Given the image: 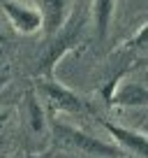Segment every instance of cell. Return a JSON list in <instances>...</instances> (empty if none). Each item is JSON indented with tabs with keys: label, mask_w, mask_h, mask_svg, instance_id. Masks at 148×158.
Returning <instances> with one entry per match:
<instances>
[{
	"label": "cell",
	"mask_w": 148,
	"mask_h": 158,
	"mask_svg": "<svg viewBox=\"0 0 148 158\" xmlns=\"http://www.w3.org/2000/svg\"><path fill=\"white\" fill-rule=\"evenodd\" d=\"M84 26L86 23H84V19H81L79 14L69 16V21H63V26L56 30V37L51 40V44L46 47V54L42 56V60H40V72L42 74H51L53 65L58 63L69 49H74V47L81 42V37H84Z\"/></svg>",
	"instance_id": "1"
},
{
	"label": "cell",
	"mask_w": 148,
	"mask_h": 158,
	"mask_svg": "<svg viewBox=\"0 0 148 158\" xmlns=\"http://www.w3.org/2000/svg\"><path fill=\"white\" fill-rule=\"evenodd\" d=\"M53 135L63 144L79 149V151H84V153H90V156H102V158H120L123 156V151L116 149L114 144H107V142H102V139H95V137H90V135H86L84 130L69 128V126H63V123L53 126Z\"/></svg>",
	"instance_id": "2"
},
{
	"label": "cell",
	"mask_w": 148,
	"mask_h": 158,
	"mask_svg": "<svg viewBox=\"0 0 148 158\" xmlns=\"http://www.w3.org/2000/svg\"><path fill=\"white\" fill-rule=\"evenodd\" d=\"M2 12L10 19L12 28L19 30L21 35H33L40 28H44V16L42 7L23 0H2Z\"/></svg>",
	"instance_id": "3"
},
{
	"label": "cell",
	"mask_w": 148,
	"mask_h": 158,
	"mask_svg": "<svg viewBox=\"0 0 148 158\" xmlns=\"http://www.w3.org/2000/svg\"><path fill=\"white\" fill-rule=\"evenodd\" d=\"M37 91L42 93V98L56 109V112H81L84 102H81L79 95H74L69 89H65L63 84L53 81V79H40L37 81Z\"/></svg>",
	"instance_id": "4"
},
{
	"label": "cell",
	"mask_w": 148,
	"mask_h": 158,
	"mask_svg": "<svg viewBox=\"0 0 148 158\" xmlns=\"http://www.w3.org/2000/svg\"><path fill=\"white\" fill-rule=\"evenodd\" d=\"M99 123H102V128L116 139V144H120L123 149H127L130 153H134V156H139V158H146V153H148L146 133H137V130L120 128V126L111 123V121H107V118H99Z\"/></svg>",
	"instance_id": "5"
},
{
	"label": "cell",
	"mask_w": 148,
	"mask_h": 158,
	"mask_svg": "<svg viewBox=\"0 0 148 158\" xmlns=\"http://www.w3.org/2000/svg\"><path fill=\"white\" fill-rule=\"evenodd\" d=\"M109 105H120V107H143L148 105V91L139 81H125L116 89V93H109Z\"/></svg>",
	"instance_id": "6"
},
{
	"label": "cell",
	"mask_w": 148,
	"mask_h": 158,
	"mask_svg": "<svg viewBox=\"0 0 148 158\" xmlns=\"http://www.w3.org/2000/svg\"><path fill=\"white\" fill-rule=\"evenodd\" d=\"M114 10H116V0H95L93 2V19H95V28H97L99 37H107L111 19H114Z\"/></svg>",
	"instance_id": "7"
},
{
	"label": "cell",
	"mask_w": 148,
	"mask_h": 158,
	"mask_svg": "<svg viewBox=\"0 0 148 158\" xmlns=\"http://www.w3.org/2000/svg\"><path fill=\"white\" fill-rule=\"evenodd\" d=\"M65 12H67V0H44L42 16H44V28L49 33H56L63 26Z\"/></svg>",
	"instance_id": "8"
},
{
	"label": "cell",
	"mask_w": 148,
	"mask_h": 158,
	"mask_svg": "<svg viewBox=\"0 0 148 158\" xmlns=\"http://www.w3.org/2000/svg\"><path fill=\"white\" fill-rule=\"evenodd\" d=\"M25 107H28V118H30L33 130L42 133V130H44V112H42L37 98H35V91H28V95H25Z\"/></svg>",
	"instance_id": "9"
},
{
	"label": "cell",
	"mask_w": 148,
	"mask_h": 158,
	"mask_svg": "<svg viewBox=\"0 0 148 158\" xmlns=\"http://www.w3.org/2000/svg\"><path fill=\"white\" fill-rule=\"evenodd\" d=\"M146 28H148V26H141V28H139V33H137V37L130 40V44H127V47H137V49H143V47H146Z\"/></svg>",
	"instance_id": "10"
},
{
	"label": "cell",
	"mask_w": 148,
	"mask_h": 158,
	"mask_svg": "<svg viewBox=\"0 0 148 158\" xmlns=\"http://www.w3.org/2000/svg\"><path fill=\"white\" fill-rule=\"evenodd\" d=\"M10 81V68H0V89Z\"/></svg>",
	"instance_id": "11"
},
{
	"label": "cell",
	"mask_w": 148,
	"mask_h": 158,
	"mask_svg": "<svg viewBox=\"0 0 148 158\" xmlns=\"http://www.w3.org/2000/svg\"><path fill=\"white\" fill-rule=\"evenodd\" d=\"M7 118H10V112H0V133H2V128H5V123H7Z\"/></svg>",
	"instance_id": "12"
},
{
	"label": "cell",
	"mask_w": 148,
	"mask_h": 158,
	"mask_svg": "<svg viewBox=\"0 0 148 158\" xmlns=\"http://www.w3.org/2000/svg\"><path fill=\"white\" fill-rule=\"evenodd\" d=\"M23 158H46V156L42 153V156H23Z\"/></svg>",
	"instance_id": "13"
},
{
	"label": "cell",
	"mask_w": 148,
	"mask_h": 158,
	"mask_svg": "<svg viewBox=\"0 0 148 158\" xmlns=\"http://www.w3.org/2000/svg\"><path fill=\"white\" fill-rule=\"evenodd\" d=\"M2 40H5V35H2V30H0V42H2Z\"/></svg>",
	"instance_id": "14"
}]
</instances>
